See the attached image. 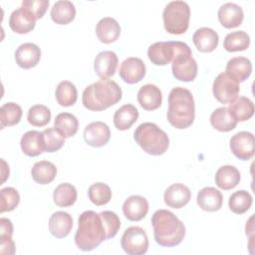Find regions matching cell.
Segmentation results:
<instances>
[{
	"instance_id": "cell-40",
	"label": "cell",
	"mask_w": 255,
	"mask_h": 255,
	"mask_svg": "<svg viewBox=\"0 0 255 255\" xmlns=\"http://www.w3.org/2000/svg\"><path fill=\"white\" fill-rule=\"evenodd\" d=\"M44 149L47 152H55L62 148L65 143V137L56 128H49L42 131Z\"/></svg>"
},
{
	"instance_id": "cell-5",
	"label": "cell",
	"mask_w": 255,
	"mask_h": 255,
	"mask_svg": "<svg viewBox=\"0 0 255 255\" xmlns=\"http://www.w3.org/2000/svg\"><path fill=\"white\" fill-rule=\"evenodd\" d=\"M135 142L143 151L151 155L163 154L169 145L168 135L153 123L140 124L133 132Z\"/></svg>"
},
{
	"instance_id": "cell-48",
	"label": "cell",
	"mask_w": 255,
	"mask_h": 255,
	"mask_svg": "<svg viewBox=\"0 0 255 255\" xmlns=\"http://www.w3.org/2000/svg\"><path fill=\"white\" fill-rule=\"evenodd\" d=\"M1 161H2V164H3V168H2V176H3V177H2V181H1V182L3 183V182L6 180V178L9 176V172H5V169H6V170H9V166H7V164H6V162H5L4 159H2ZM2 183H1V184H2Z\"/></svg>"
},
{
	"instance_id": "cell-30",
	"label": "cell",
	"mask_w": 255,
	"mask_h": 255,
	"mask_svg": "<svg viewBox=\"0 0 255 255\" xmlns=\"http://www.w3.org/2000/svg\"><path fill=\"white\" fill-rule=\"evenodd\" d=\"M138 119L137 109L130 104H127L118 109L114 115V125L119 130L128 129Z\"/></svg>"
},
{
	"instance_id": "cell-35",
	"label": "cell",
	"mask_w": 255,
	"mask_h": 255,
	"mask_svg": "<svg viewBox=\"0 0 255 255\" xmlns=\"http://www.w3.org/2000/svg\"><path fill=\"white\" fill-rule=\"evenodd\" d=\"M54 126L65 138H68L77 133L79 128V121L73 114L61 113L57 115L54 121Z\"/></svg>"
},
{
	"instance_id": "cell-46",
	"label": "cell",
	"mask_w": 255,
	"mask_h": 255,
	"mask_svg": "<svg viewBox=\"0 0 255 255\" xmlns=\"http://www.w3.org/2000/svg\"><path fill=\"white\" fill-rule=\"evenodd\" d=\"M0 253L13 255L15 253V244L12 238H2L0 245Z\"/></svg>"
},
{
	"instance_id": "cell-22",
	"label": "cell",
	"mask_w": 255,
	"mask_h": 255,
	"mask_svg": "<svg viewBox=\"0 0 255 255\" xmlns=\"http://www.w3.org/2000/svg\"><path fill=\"white\" fill-rule=\"evenodd\" d=\"M196 201L198 206L202 210L214 212L221 208L223 197L218 189H216L215 187L207 186L199 190V192L197 193Z\"/></svg>"
},
{
	"instance_id": "cell-18",
	"label": "cell",
	"mask_w": 255,
	"mask_h": 255,
	"mask_svg": "<svg viewBox=\"0 0 255 255\" xmlns=\"http://www.w3.org/2000/svg\"><path fill=\"white\" fill-rule=\"evenodd\" d=\"M34 16L23 7L14 10L9 18V27L17 34H27L31 32L36 25Z\"/></svg>"
},
{
	"instance_id": "cell-2",
	"label": "cell",
	"mask_w": 255,
	"mask_h": 255,
	"mask_svg": "<svg viewBox=\"0 0 255 255\" xmlns=\"http://www.w3.org/2000/svg\"><path fill=\"white\" fill-rule=\"evenodd\" d=\"M167 121L175 128H189L195 118V105L191 92L182 87L173 88L168 95Z\"/></svg>"
},
{
	"instance_id": "cell-47",
	"label": "cell",
	"mask_w": 255,
	"mask_h": 255,
	"mask_svg": "<svg viewBox=\"0 0 255 255\" xmlns=\"http://www.w3.org/2000/svg\"><path fill=\"white\" fill-rule=\"evenodd\" d=\"M252 220H253V216H251V217L249 218L248 222H246V227H245L246 235H249L250 237H251V236H254V227H253Z\"/></svg>"
},
{
	"instance_id": "cell-43",
	"label": "cell",
	"mask_w": 255,
	"mask_h": 255,
	"mask_svg": "<svg viewBox=\"0 0 255 255\" xmlns=\"http://www.w3.org/2000/svg\"><path fill=\"white\" fill-rule=\"evenodd\" d=\"M105 229L107 240L115 237L121 228V220L117 213L110 210H105L100 213Z\"/></svg>"
},
{
	"instance_id": "cell-29",
	"label": "cell",
	"mask_w": 255,
	"mask_h": 255,
	"mask_svg": "<svg viewBox=\"0 0 255 255\" xmlns=\"http://www.w3.org/2000/svg\"><path fill=\"white\" fill-rule=\"evenodd\" d=\"M240 178L239 170L233 165H222L215 173V183L223 190L234 188L239 183Z\"/></svg>"
},
{
	"instance_id": "cell-32",
	"label": "cell",
	"mask_w": 255,
	"mask_h": 255,
	"mask_svg": "<svg viewBox=\"0 0 255 255\" xmlns=\"http://www.w3.org/2000/svg\"><path fill=\"white\" fill-rule=\"evenodd\" d=\"M77 196L76 187L68 182L59 184L53 192V200L55 204L60 207L72 206L76 202Z\"/></svg>"
},
{
	"instance_id": "cell-19",
	"label": "cell",
	"mask_w": 255,
	"mask_h": 255,
	"mask_svg": "<svg viewBox=\"0 0 255 255\" xmlns=\"http://www.w3.org/2000/svg\"><path fill=\"white\" fill-rule=\"evenodd\" d=\"M148 211L147 200L140 195L128 197L123 204L124 215L130 221H139L145 217Z\"/></svg>"
},
{
	"instance_id": "cell-9",
	"label": "cell",
	"mask_w": 255,
	"mask_h": 255,
	"mask_svg": "<svg viewBox=\"0 0 255 255\" xmlns=\"http://www.w3.org/2000/svg\"><path fill=\"white\" fill-rule=\"evenodd\" d=\"M239 91V82L226 72L220 73L212 85L213 96L221 104L232 103L237 98Z\"/></svg>"
},
{
	"instance_id": "cell-44",
	"label": "cell",
	"mask_w": 255,
	"mask_h": 255,
	"mask_svg": "<svg viewBox=\"0 0 255 255\" xmlns=\"http://www.w3.org/2000/svg\"><path fill=\"white\" fill-rule=\"evenodd\" d=\"M21 7L29 11L34 16V18L38 20L45 15L49 7V1L48 0H24L22 2Z\"/></svg>"
},
{
	"instance_id": "cell-8",
	"label": "cell",
	"mask_w": 255,
	"mask_h": 255,
	"mask_svg": "<svg viewBox=\"0 0 255 255\" xmlns=\"http://www.w3.org/2000/svg\"><path fill=\"white\" fill-rule=\"evenodd\" d=\"M123 250L128 255H143L148 249V237L139 226L128 227L121 239Z\"/></svg>"
},
{
	"instance_id": "cell-24",
	"label": "cell",
	"mask_w": 255,
	"mask_h": 255,
	"mask_svg": "<svg viewBox=\"0 0 255 255\" xmlns=\"http://www.w3.org/2000/svg\"><path fill=\"white\" fill-rule=\"evenodd\" d=\"M96 34L100 42L111 44L118 40L121 34V27L118 21L112 17L102 18L96 26Z\"/></svg>"
},
{
	"instance_id": "cell-10",
	"label": "cell",
	"mask_w": 255,
	"mask_h": 255,
	"mask_svg": "<svg viewBox=\"0 0 255 255\" xmlns=\"http://www.w3.org/2000/svg\"><path fill=\"white\" fill-rule=\"evenodd\" d=\"M180 45V41L155 42L147 49L149 61L156 66H165L170 63Z\"/></svg>"
},
{
	"instance_id": "cell-17",
	"label": "cell",
	"mask_w": 255,
	"mask_h": 255,
	"mask_svg": "<svg viewBox=\"0 0 255 255\" xmlns=\"http://www.w3.org/2000/svg\"><path fill=\"white\" fill-rule=\"evenodd\" d=\"M217 15L220 24L227 29L240 26L244 19L243 9L239 5L232 2H227L221 5L218 9Z\"/></svg>"
},
{
	"instance_id": "cell-15",
	"label": "cell",
	"mask_w": 255,
	"mask_h": 255,
	"mask_svg": "<svg viewBox=\"0 0 255 255\" xmlns=\"http://www.w3.org/2000/svg\"><path fill=\"white\" fill-rule=\"evenodd\" d=\"M41 59V50L34 43L21 44L15 51L16 64L22 69H31L38 65Z\"/></svg>"
},
{
	"instance_id": "cell-20",
	"label": "cell",
	"mask_w": 255,
	"mask_h": 255,
	"mask_svg": "<svg viewBox=\"0 0 255 255\" xmlns=\"http://www.w3.org/2000/svg\"><path fill=\"white\" fill-rule=\"evenodd\" d=\"M137 102L145 111H154L161 106L162 94L159 88L152 84H146L140 87L137 92Z\"/></svg>"
},
{
	"instance_id": "cell-6",
	"label": "cell",
	"mask_w": 255,
	"mask_h": 255,
	"mask_svg": "<svg viewBox=\"0 0 255 255\" xmlns=\"http://www.w3.org/2000/svg\"><path fill=\"white\" fill-rule=\"evenodd\" d=\"M189 5L181 0L167 3L162 12L164 29L167 33L172 35H181L185 33L189 26Z\"/></svg>"
},
{
	"instance_id": "cell-11",
	"label": "cell",
	"mask_w": 255,
	"mask_h": 255,
	"mask_svg": "<svg viewBox=\"0 0 255 255\" xmlns=\"http://www.w3.org/2000/svg\"><path fill=\"white\" fill-rule=\"evenodd\" d=\"M230 149L232 153L241 160L250 159L255 152V138L249 131H239L230 139Z\"/></svg>"
},
{
	"instance_id": "cell-38",
	"label": "cell",
	"mask_w": 255,
	"mask_h": 255,
	"mask_svg": "<svg viewBox=\"0 0 255 255\" xmlns=\"http://www.w3.org/2000/svg\"><path fill=\"white\" fill-rule=\"evenodd\" d=\"M253 199L251 194L246 190H238L233 192L228 200L229 209L236 214H243L250 209Z\"/></svg>"
},
{
	"instance_id": "cell-31",
	"label": "cell",
	"mask_w": 255,
	"mask_h": 255,
	"mask_svg": "<svg viewBox=\"0 0 255 255\" xmlns=\"http://www.w3.org/2000/svg\"><path fill=\"white\" fill-rule=\"evenodd\" d=\"M32 178L39 184H48L52 182L57 175L56 165L48 160L37 161L31 169Z\"/></svg>"
},
{
	"instance_id": "cell-25",
	"label": "cell",
	"mask_w": 255,
	"mask_h": 255,
	"mask_svg": "<svg viewBox=\"0 0 255 255\" xmlns=\"http://www.w3.org/2000/svg\"><path fill=\"white\" fill-rule=\"evenodd\" d=\"M22 151L28 156H38L44 149L43 133L38 130H28L25 132L20 140Z\"/></svg>"
},
{
	"instance_id": "cell-16",
	"label": "cell",
	"mask_w": 255,
	"mask_h": 255,
	"mask_svg": "<svg viewBox=\"0 0 255 255\" xmlns=\"http://www.w3.org/2000/svg\"><path fill=\"white\" fill-rule=\"evenodd\" d=\"M118 64L119 59L115 52L103 51L94 60V70L101 79H109L115 75Z\"/></svg>"
},
{
	"instance_id": "cell-28",
	"label": "cell",
	"mask_w": 255,
	"mask_h": 255,
	"mask_svg": "<svg viewBox=\"0 0 255 255\" xmlns=\"http://www.w3.org/2000/svg\"><path fill=\"white\" fill-rule=\"evenodd\" d=\"M50 15L56 24L67 25L75 19L76 8L71 1L60 0L54 3Z\"/></svg>"
},
{
	"instance_id": "cell-39",
	"label": "cell",
	"mask_w": 255,
	"mask_h": 255,
	"mask_svg": "<svg viewBox=\"0 0 255 255\" xmlns=\"http://www.w3.org/2000/svg\"><path fill=\"white\" fill-rule=\"evenodd\" d=\"M88 196L92 203L97 206H102L109 203L112 199V190L108 184L96 182L89 187Z\"/></svg>"
},
{
	"instance_id": "cell-13",
	"label": "cell",
	"mask_w": 255,
	"mask_h": 255,
	"mask_svg": "<svg viewBox=\"0 0 255 255\" xmlns=\"http://www.w3.org/2000/svg\"><path fill=\"white\" fill-rule=\"evenodd\" d=\"M85 141L94 147H102L106 145L111 138V130L107 124L103 122H93L84 129Z\"/></svg>"
},
{
	"instance_id": "cell-23",
	"label": "cell",
	"mask_w": 255,
	"mask_h": 255,
	"mask_svg": "<svg viewBox=\"0 0 255 255\" xmlns=\"http://www.w3.org/2000/svg\"><path fill=\"white\" fill-rule=\"evenodd\" d=\"M73 228V218L65 211L53 213L49 219V231L56 238L67 237Z\"/></svg>"
},
{
	"instance_id": "cell-27",
	"label": "cell",
	"mask_w": 255,
	"mask_h": 255,
	"mask_svg": "<svg viewBox=\"0 0 255 255\" xmlns=\"http://www.w3.org/2000/svg\"><path fill=\"white\" fill-rule=\"evenodd\" d=\"M237 121L231 114L228 108L221 107L217 108L214 112H212L210 116V124L211 126L222 132H227L234 129L237 126Z\"/></svg>"
},
{
	"instance_id": "cell-14",
	"label": "cell",
	"mask_w": 255,
	"mask_h": 255,
	"mask_svg": "<svg viewBox=\"0 0 255 255\" xmlns=\"http://www.w3.org/2000/svg\"><path fill=\"white\" fill-rule=\"evenodd\" d=\"M191 198L190 189L183 183H173L168 186L163 194L164 203L171 208L179 209L185 206Z\"/></svg>"
},
{
	"instance_id": "cell-34",
	"label": "cell",
	"mask_w": 255,
	"mask_h": 255,
	"mask_svg": "<svg viewBox=\"0 0 255 255\" xmlns=\"http://www.w3.org/2000/svg\"><path fill=\"white\" fill-rule=\"evenodd\" d=\"M55 97L60 106L71 107L77 102L78 91L72 82L62 81L56 88Z\"/></svg>"
},
{
	"instance_id": "cell-37",
	"label": "cell",
	"mask_w": 255,
	"mask_h": 255,
	"mask_svg": "<svg viewBox=\"0 0 255 255\" xmlns=\"http://www.w3.org/2000/svg\"><path fill=\"white\" fill-rule=\"evenodd\" d=\"M22 109L16 103H5L0 108V122L1 128L17 125L22 118Z\"/></svg>"
},
{
	"instance_id": "cell-36",
	"label": "cell",
	"mask_w": 255,
	"mask_h": 255,
	"mask_svg": "<svg viewBox=\"0 0 255 255\" xmlns=\"http://www.w3.org/2000/svg\"><path fill=\"white\" fill-rule=\"evenodd\" d=\"M250 45V37L245 31H235L227 34L224 38L223 47L227 52L245 51Z\"/></svg>"
},
{
	"instance_id": "cell-3",
	"label": "cell",
	"mask_w": 255,
	"mask_h": 255,
	"mask_svg": "<svg viewBox=\"0 0 255 255\" xmlns=\"http://www.w3.org/2000/svg\"><path fill=\"white\" fill-rule=\"evenodd\" d=\"M122 96V89L115 81L101 79L84 90L82 102L86 109L100 112L119 103Z\"/></svg>"
},
{
	"instance_id": "cell-12",
	"label": "cell",
	"mask_w": 255,
	"mask_h": 255,
	"mask_svg": "<svg viewBox=\"0 0 255 255\" xmlns=\"http://www.w3.org/2000/svg\"><path fill=\"white\" fill-rule=\"evenodd\" d=\"M119 74L125 83L136 84L145 76V65L141 59L129 57L121 64Z\"/></svg>"
},
{
	"instance_id": "cell-4",
	"label": "cell",
	"mask_w": 255,
	"mask_h": 255,
	"mask_svg": "<svg viewBox=\"0 0 255 255\" xmlns=\"http://www.w3.org/2000/svg\"><path fill=\"white\" fill-rule=\"evenodd\" d=\"M107 240L106 229L100 213L93 210L84 211L79 217L75 243L82 251H91Z\"/></svg>"
},
{
	"instance_id": "cell-21",
	"label": "cell",
	"mask_w": 255,
	"mask_h": 255,
	"mask_svg": "<svg viewBox=\"0 0 255 255\" xmlns=\"http://www.w3.org/2000/svg\"><path fill=\"white\" fill-rule=\"evenodd\" d=\"M192 41L199 52L210 53L217 48L219 36L213 29L208 27H201L194 32Z\"/></svg>"
},
{
	"instance_id": "cell-41",
	"label": "cell",
	"mask_w": 255,
	"mask_h": 255,
	"mask_svg": "<svg viewBox=\"0 0 255 255\" xmlns=\"http://www.w3.org/2000/svg\"><path fill=\"white\" fill-rule=\"evenodd\" d=\"M27 120L34 127H44L51 120V112L44 105H34L28 110Z\"/></svg>"
},
{
	"instance_id": "cell-45",
	"label": "cell",
	"mask_w": 255,
	"mask_h": 255,
	"mask_svg": "<svg viewBox=\"0 0 255 255\" xmlns=\"http://www.w3.org/2000/svg\"><path fill=\"white\" fill-rule=\"evenodd\" d=\"M0 239L2 238H12L13 234V224L10 219L2 217L0 219Z\"/></svg>"
},
{
	"instance_id": "cell-26",
	"label": "cell",
	"mask_w": 255,
	"mask_h": 255,
	"mask_svg": "<svg viewBox=\"0 0 255 255\" xmlns=\"http://www.w3.org/2000/svg\"><path fill=\"white\" fill-rule=\"evenodd\" d=\"M225 72L236 79L238 82L246 81L252 73L251 61L245 57L231 58L227 64Z\"/></svg>"
},
{
	"instance_id": "cell-1",
	"label": "cell",
	"mask_w": 255,
	"mask_h": 255,
	"mask_svg": "<svg viewBox=\"0 0 255 255\" xmlns=\"http://www.w3.org/2000/svg\"><path fill=\"white\" fill-rule=\"evenodd\" d=\"M155 242L162 247L180 244L185 236V226L176 215L166 209H158L151 216Z\"/></svg>"
},
{
	"instance_id": "cell-33",
	"label": "cell",
	"mask_w": 255,
	"mask_h": 255,
	"mask_svg": "<svg viewBox=\"0 0 255 255\" xmlns=\"http://www.w3.org/2000/svg\"><path fill=\"white\" fill-rule=\"evenodd\" d=\"M228 109L237 122H245L254 115V104L246 97L236 98L229 104Z\"/></svg>"
},
{
	"instance_id": "cell-42",
	"label": "cell",
	"mask_w": 255,
	"mask_h": 255,
	"mask_svg": "<svg viewBox=\"0 0 255 255\" xmlns=\"http://www.w3.org/2000/svg\"><path fill=\"white\" fill-rule=\"evenodd\" d=\"M1 208L0 212H9L14 210L20 202V194L14 187H4L0 190Z\"/></svg>"
},
{
	"instance_id": "cell-7",
	"label": "cell",
	"mask_w": 255,
	"mask_h": 255,
	"mask_svg": "<svg viewBox=\"0 0 255 255\" xmlns=\"http://www.w3.org/2000/svg\"><path fill=\"white\" fill-rule=\"evenodd\" d=\"M197 63L192 57L189 46L180 42L179 48L171 61V71L173 77L181 82H191L197 76Z\"/></svg>"
}]
</instances>
